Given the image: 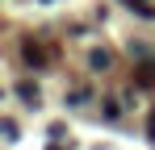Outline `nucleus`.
<instances>
[{"instance_id": "obj_6", "label": "nucleus", "mask_w": 155, "mask_h": 150, "mask_svg": "<svg viewBox=\"0 0 155 150\" xmlns=\"http://www.w3.org/2000/svg\"><path fill=\"white\" fill-rule=\"evenodd\" d=\"M147 138H151V142H155V108H151V113H147Z\"/></svg>"}, {"instance_id": "obj_7", "label": "nucleus", "mask_w": 155, "mask_h": 150, "mask_svg": "<svg viewBox=\"0 0 155 150\" xmlns=\"http://www.w3.org/2000/svg\"><path fill=\"white\" fill-rule=\"evenodd\" d=\"M46 150H67V146H46Z\"/></svg>"}, {"instance_id": "obj_4", "label": "nucleus", "mask_w": 155, "mask_h": 150, "mask_svg": "<svg viewBox=\"0 0 155 150\" xmlns=\"http://www.w3.org/2000/svg\"><path fill=\"white\" fill-rule=\"evenodd\" d=\"M122 4H130L138 17H155V4H151V0H122Z\"/></svg>"}, {"instance_id": "obj_1", "label": "nucleus", "mask_w": 155, "mask_h": 150, "mask_svg": "<svg viewBox=\"0 0 155 150\" xmlns=\"http://www.w3.org/2000/svg\"><path fill=\"white\" fill-rule=\"evenodd\" d=\"M21 58H25V63L34 67V71H42V67L51 63V50L42 46L38 38H25V42H21Z\"/></svg>"}, {"instance_id": "obj_3", "label": "nucleus", "mask_w": 155, "mask_h": 150, "mask_svg": "<svg viewBox=\"0 0 155 150\" xmlns=\"http://www.w3.org/2000/svg\"><path fill=\"white\" fill-rule=\"evenodd\" d=\"M109 63H113L109 50H88V67H92V71H109Z\"/></svg>"}, {"instance_id": "obj_5", "label": "nucleus", "mask_w": 155, "mask_h": 150, "mask_svg": "<svg viewBox=\"0 0 155 150\" xmlns=\"http://www.w3.org/2000/svg\"><path fill=\"white\" fill-rule=\"evenodd\" d=\"M17 96H21V100H29V104H38V88H34L29 79H21V83H17Z\"/></svg>"}, {"instance_id": "obj_2", "label": "nucleus", "mask_w": 155, "mask_h": 150, "mask_svg": "<svg viewBox=\"0 0 155 150\" xmlns=\"http://www.w3.org/2000/svg\"><path fill=\"white\" fill-rule=\"evenodd\" d=\"M0 138H4V142H17V138H21V125L13 121V117H0Z\"/></svg>"}, {"instance_id": "obj_8", "label": "nucleus", "mask_w": 155, "mask_h": 150, "mask_svg": "<svg viewBox=\"0 0 155 150\" xmlns=\"http://www.w3.org/2000/svg\"><path fill=\"white\" fill-rule=\"evenodd\" d=\"M42 4H51V0H42Z\"/></svg>"}]
</instances>
